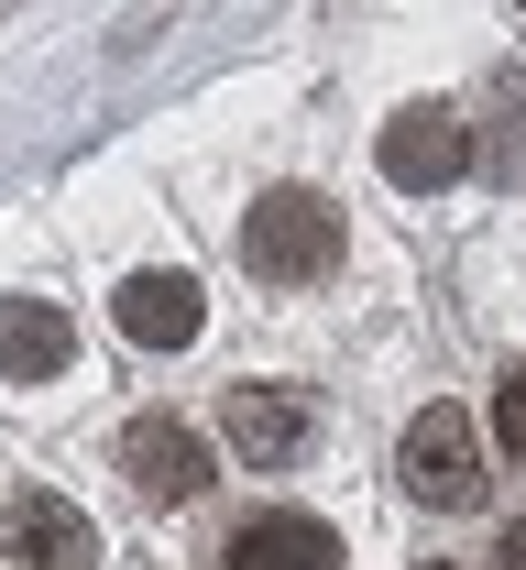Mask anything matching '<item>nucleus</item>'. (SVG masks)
<instances>
[{"instance_id":"nucleus-1","label":"nucleus","mask_w":526,"mask_h":570,"mask_svg":"<svg viewBox=\"0 0 526 570\" xmlns=\"http://www.w3.org/2000/svg\"><path fill=\"white\" fill-rule=\"evenodd\" d=\"M241 264H252L264 285L340 275V209H329L318 187H275V198H252V219H241Z\"/></svg>"},{"instance_id":"nucleus-2","label":"nucleus","mask_w":526,"mask_h":570,"mask_svg":"<svg viewBox=\"0 0 526 570\" xmlns=\"http://www.w3.org/2000/svg\"><path fill=\"white\" fill-rule=\"evenodd\" d=\"M395 472H406V494H417V504L472 515V504H483V439H472V417H460V406L406 417V439H395Z\"/></svg>"},{"instance_id":"nucleus-3","label":"nucleus","mask_w":526,"mask_h":570,"mask_svg":"<svg viewBox=\"0 0 526 570\" xmlns=\"http://www.w3.org/2000/svg\"><path fill=\"white\" fill-rule=\"evenodd\" d=\"M220 439L252 472H286V461H307V439H318V406H307L297 384H241L220 406Z\"/></svg>"},{"instance_id":"nucleus-4","label":"nucleus","mask_w":526,"mask_h":570,"mask_svg":"<svg viewBox=\"0 0 526 570\" xmlns=\"http://www.w3.org/2000/svg\"><path fill=\"white\" fill-rule=\"evenodd\" d=\"M384 176H395V187H406V198H428V187H450L460 165H472V121H460V110H439V99H428V110H395V121H384Z\"/></svg>"},{"instance_id":"nucleus-5","label":"nucleus","mask_w":526,"mask_h":570,"mask_svg":"<svg viewBox=\"0 0 526 570\" xmlns=\"http://www.w3.org/2000/svg\"><path fill=\"white\" fill-rule=\"evenodd\" d=\"M121 472H132L143 504H198L209 494V450H198V428H176V417H132L121 428Z\"/></svg>"},{"instance_id":"nucleus-6","label":"nucleus","mask_w":526,"mask_h":570,"mask_svg":"<svg viewBox=\"0 0 526 570\" xmlns=\"http://www.w3.org/2000/svg\"><path fill=\"white\" fill-rule=\"evenodd\" d=\"M0 560L11 570H88L99 560V527H88L67 494H22L0 515Z\"/></svg>"},{"instance_id":"nucleus-7","label":"nucleus","mask_w":526,"mask_h":570,"mask_svg":"<svg viewBox=\"0 0 526 570\" xmlns=\"http://www.w3.org/2000/svg\"><path fill=\"white\" fill-rule=\"evenodd\" d=\"M77 362V318L56 296H0V384H56Z\"/></svg>"},{"instance_id":"nucleus-8","label":"nucleus","mask_w":526,"mask_h":570,"mask_svg":"<svg viewBox=\"0 0 526 570\" xmlns=\"http://www.w3.org/2000/svg\"><path fill=\"white\" fill-rule=\"evenodd\" d=\"M220 570H340V527H318L307 504H275L220 549Z\"/></svg>"},{"instance_id":"nucleus-9","label":"nucleus","mask_w":526,"mask_h":570,"mask_svg":"<svg viewBox=\"0 0 526 570\" xmlns=\"http://www.w3.org/2000/svg\"><path fill=\"white\" fill-rule=\"evenodd\" d=\"M110 318H121V341H143V352H187L209 307H198V285H187V275L153 264V275H132L121 296H110Z\"/></svg>"},{"instance_id":"nucleus-10","label":"nucleus","mask_w":526,"mask_h":570,"mask_svg":"<svg viewBox=\"0 0 526 570\" xmlns=\"http://www.w3.org/2000/svg\"><path fill=\"white\" fill-rule=\"evenodd\" d=\"M494 428H505V450L526 461V373H505V395H494Z\"/></svg>"},{"instance_id":"nucleus-11","label":"nucleus","mask_w":526,"mask_h":570,"mask_svg":"<svg viewBox=\"0 0 526 570\" xmlns=\"http://www.w3.org/2000/svg\"><path fill=\"white\" fill-rule=\"evenodd\" d=\"M494 570H526V527H505V549H494Z\"/></svg>"},{"instance_id":"nucleus-12","label":"nucleus","mask_w":526,"mask_h":570,"mask_svg":"<svg viewBox=\"0 0 526 570\" xmlns=\"http://www.w3.org/2000/svg\"><path fill=\"white\" fill-rule=\"evenodd\" d=\"M428 570H450V560H428Z\"/></svg>"}]
</instances>
